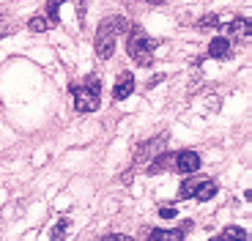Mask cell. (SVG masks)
Returning <instances> with one entry per match:
<instances>
[{
  "label": "cell",
  "instance_id": "6da1fadb",
  "mask_svg": "<svg viewBox=\"0 0 252 241\" xmlns=\"http://www.w3.org/2000/svg\"><path fill=\"white\" fill-rule=\"evenodd\" d=\"M71 96H74V110L77 113H96L101 102V80L99 77H85L82 83L69 85Z\"/></svg>",
  "mask_w": 252,
  "mask_h": 241
},
{
  "label": "cell",
  "instance_id": "5b68a950",
  "mask_svg": "<svg viewBox=\"0 0 252 241\" xmlns=\"http://www.w3.org/2000/svg\"><path fill=\"white\" fill-rule=\"evenodd\" d=\"M197 170H200V156L195 151H176V173L192 176Z\"/></svg>",
  "mask_w": 252,
  "mask_h": 241
},
{
  "label": "cell",
  "instance_id": "ba28073f",
  "mask_svg": "<svg viewBox=\"0 0 252 241\" xmlns=\"http://www.w3.org/2000/svg\"><path fill=\"white\" fill-rule=\"evenodd\" d=\"M208 55L217 58V60H227V58L233 55V47H230V41L222 36H214L211 38V44H208Z\"/></svg>",
  "mask_w": 252,
  "mask_h": 241
},
{
  "label": "cell",
  "instance_id": "d6986e66",
  "mask_svg": "<svg viewBox=\"0 0 252 241\" xmlns=\"http://www.w3.org/2000/svg\"><path fill=\"white\" fill-rule=\"evenodd\" d=\"M99 241H126V239H124L121 233H107V236H101Z\"/></svg>",
  "mask_w": 252,
  "mask_h": 241
},
{
  "label": "cell",
  "instance_id": "8fae6325",
  "mask_svg": "<svg viewBox=\"0 0 252 241\" xmlns=\"http://www.w3.org/2000/svg\"><path fill=\"white\" fill-rule=\"evenodd\" d=\"M217 181H197V189H195V200H200V203H206V200H211V197L217 195Z\"/></svg>",
  "mask_w": 252,
  "mask_h": 241
},
{
  "label": "cell",
  "instance_id": "5bb4252c",
  "mask_svg": "<svg viewBox=\"0 0 252 241\" xmlns=\"http://www.w3.org/2000/svg\"><path fill=\"white\" fill-rule=\"evenodd\" d=\"M28 28H31L33 33H44V30H50V22H47V17L44 14H36V17H31V22H28Z\"/></svg>",
  "mask_w": 252,
  "mask_h": 241
},
{
  "label": "cell",
  "instance_id": "9a60e30c",
  "mask_svg": "<svg viewBox=\"0 0 252 241\" xmlns=\"http://www.w3.org/2000/svg\"><path fill=\"white\" fill-rule=\"evenodd\" d=\"M47 22H50V25H58V22H61V17H58V11H61V3H47Z\"/></svg>",
  "mask_w": 252,
  "mask_h": 241
},
{
  "label": "cell",
  "instance_id": "30bf717a",
  "mask_svg": "<svg viewBox=\"0 0 252 241\" xmlns=\"http://www.w3.org/2000/svg\"><path fill=\"white\" fill-rule=\"evenodd\" d=\"M184 230L181 228H173V230H162V228H157V230H148V236H145V241H184Z\"/></svg>",
  "mask_w": 252,
  "mask_h": 241
},
{
  "label": "cell",
  "instance_id": "ac0fdd59",
  "mask_svg": "<svg viewBox=\"0 0 252 241\" xmlns=\"http://www.w3.org/2000/svg\"><path fill=\"white\" fill-rule=\"evenodd\" d=\"M159 216H162V219H173V216H176V209H173V206H162V209H159Z\"/></svg>",
  "mask_w": 252,
  "mask_h": 241
},
{
  "label": "cell",
  "instance_id": "2e32d148",
  "mask_svg": "<svg viewBox=\"0 0 252 241\" xmlns=\"http://www.w3.org/2000/svg\"><path fill=\"white\" fill-rule=\"evenodd\" d=\"M195 189H197V181H184V184H181V192H178V200L195 197Z\"/></svg>",
  "mask_w": 252,
  "mask_h": 241
},
{
  "label": "cell",
  "instance_id": "4fadbf2b",
  "mask_svg": "<svg viewBox=\"0 0 252 241\" xmlns=\"http://www.w3.org/2000/svg\"><path fill=\"white\" fill-rule=\"evenodd\" d=\"M222 241H247V233L239 225H227L225 233H222Z\"/></svg>",
  "mask_w": 252,
  "mask_h": 241
},
{
  "label": "cell",
  "instance_id": "e0dca14e",
  "mask_svg": "<svg viewBox=\"0 0 252 241\" xmlns=\"http://www.w3.org/2000/svg\"><path fill=\"white\" fill-rule=\"evenodd\" d=\"M217 25H220V17H217V14H206V17H200V22H197L200 30H206V28H217Z\"/></svg>",
  "mask_w": 252,
  "mask_h": 241
},
{
  "label": "cell",
  "instance_id": "8992f818",
  "mask_svg": "<svg viewBox=\"0 0 252 241\" xmlns=\"http://www.w3.org/2000/svg\"><path fill=\"white\" fill-rule=\"evenodd\" d=\"M132 93H134V77H132V71H121L118 80H115V85H113V99H115V102H124V99H129Z\"/></svg>",
  "mask_w": 252,
  "mask_h": 241
},
{
  "label": "cell",
  "instance_id": "52a82bcc",
  "mask_svg": "<svg viewBox=\"0 0 252 241\" xmlns=\"http://www.w3.org/2000/svg\"><path fill=\"white\" fill-rule=\"evenodd\" d=\"M162 148H164V137H154V140H148V143H140V148L134 151V165H140V162H148V159L154 156V153H162Z\"/></svg>",
  "mask_w": 252,
  "mask_h": 241
},
{
  "label": "cell",
  "instance_id": "277c9868",
  "mask_svg": "<svg viewBox=\"0 0 252 241\" xmlns=\"http://www.w3.org/2000/svg\"><path fill=\"white\" fill-rule=\"evenodd\" d=\"M252 33V19L247 17H233L230 22H227L225 28H222V38H247Z\"/></svg>",
  "mask_w": 252,
  "mask_h": 241
},
{
  "label": "cell",
  "instance_id": "7c38bea8",
  "mask_svg": "<svg viewBox=\"0 0 252 241\" xmlns=\"http://www.w3.org/2000/svg\"><path fill=\"white\" fill-rule=\"evenodd\" d=\"M69 225H71V219L69 216H63L61 222L50 230V241H66V230H69Z\"/></svg>",
  "mask_w": 252,
  "mask_h": 241
},
{
  "label": "cell",
  "instance_id": "3957f363",
  "mask_svg": "<svg viewBox=\"0 0 252 241\" xmlns=\"http://www.w3.org/2000/svg\"><path fill=\"white\" fill-rule=\"evenodd\" d=\"M126 28V19L121 17H110V19H104L99 25V33H96V55H99V60H110L113 58V52H115V36H118L121 30Z\"/></svg>",
  "mask_w": 252,
  "mask_h": 241
},
{
  "label": "cell",
  "instance_id": "ffe728a7",
  "mask_svg": "<svg viewBox=\"0 0 252 241\" xmlns=\"http://www.w3.org/2000/svg\"><path fill=\"white\" fill-rule=\"evenodd\" d=\"M208 241H222V236H214V239H208Z\"/></svg>",
  "mask_w": 252,
  "mask_h": 241
},
{
  "label": "cell",
  "instance_id": "7a4b0ae2",
  "mask_svg": "<svg viewBox=\"0 0 252 241\" xmlns=\"http://www.w3.org/2000/svg\"><path fill=\"white\" fill-rule=\"evenodd\" d=\"M157 38H148L145 36V30H140V28H132V33H129V41H126V52H129V58L134 60V66H143V69H148V66L154 63V50H157Z\"/></svg>",
  "mask_w": 252,
  "mask_h": 241
},
{
  "label": "cell",
  "instance_id": "9c48e42d",
  "mask_svg": "<svg viewBox=\"0 0 252 241\" xmlns=\"http://www.w3.org/2000/svg\"><path fill=\"white\" fill-rule=\"evenodd\" d=\"M164 170H176V153H159V156L151 159V167H148L151 176L164 173Z\"/></svg>",
  "mask_w": 252,
  "mask_h": 241
}]
</instances>
